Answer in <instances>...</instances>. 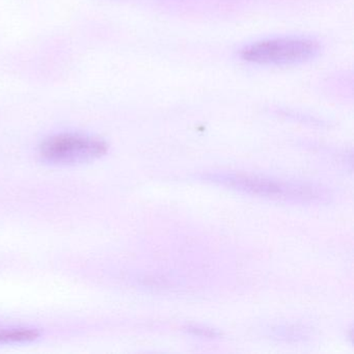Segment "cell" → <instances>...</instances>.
Here are the masks:
<instances>
[{
    "instance_id": "obj_1",
    "label": "cell",
    "mask_w": 354,
    "mask_h": 354,
    "mask_svg": "<svg viewBox=\"0 0 354 354\" xmlns=\"http://www.w3.org/2000/svg\"><path fill=\"white\" fill-rule=\"evenodd\" d=\"M208 181L227 186L233 189L263 198L279 201H296V202H313L320 200L322 190L308 184L291 183L281 180L259 176L245 175H208Z\"/></svg>"
},
{
    "instance_id": "obj_2",
    "label": "cell",
    "mask_w": 354,
    "mask_h": 354,
    "mask_svg": "<svg viewBox=\"0 0 354 354\" xmlns=\"http://www.w3.org/2000/svg\"><path fill=\"white\" fill-rule=\"evenodd\" d=\"M320 53V45L308 38H275L244 47L240 57L256 65L290 66L306 63Z\"/></svg>"
},
{
    "instance_id": "obj_3",
    "label": "cell",
    "mask_w": 354,
    "mask_h": 354,
    "mask_svg": "<svg viewBox=\"0 0 354 354\" xmlns=\"http://www.w3.org/2000/svg\"><path fill=\"white\" fill-rule=\"evenodd\" d=\"M109 152L102 138L82 133H59L41 142L39 155L53 165H75L97 160Z\"/></svg>"
},
{
    "instance_id": "obj_4",
    "label": "cell",
    "mask_w": 354,
    "mask_h": 354,
    "mask_svg": "<svg viewBox=\"0 0 354 354\" xmlns=\"http://www.w3.org/2000/svg\"><path fill=\"white\" fill-rule=\"evenodd\" d=\"M40 335L38 329L30 327H0V345L30 343Z\"/></svg>"
},
{
    "instance_id": "obj_5",
    "label": "cell",
    "mask_w": 354,
    "mask_h": 354,
    "mask_svg": "<svg viewBox=\"0 0 354 354\" xmlns=\"http://www.w3.org/2000/svg\"><path fill=\"white\" fill-rule=\"evenodd\" d=\"M186 331L192 333V335H198V337H217L221 335V333L215 329L204 326H187L186 327Z\"/></svg>"
}]
</instances>
